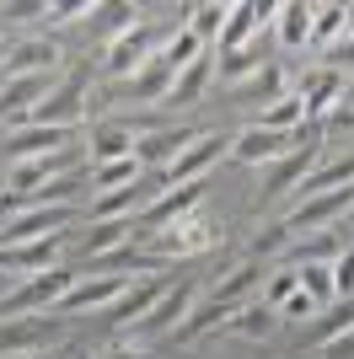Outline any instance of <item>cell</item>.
Segmentation results:
<instances>
[{"label":"cell","mask_w":354,"mask_h":359,"mask_svg":"<svg viewBox=\"0 0 354 359\" xmlns=\"http://www.w3.org/2000/svg\"><path fill=\"white\" fill-rule=\"evenodd\" d=\"M274 316L280 311H268L263 300H258V306H242V311L231 316V332L236 338H268V332H274Z\"/></svg>","instance_id":"obj_32"},{"label":"cell","mask_w":354,"mask_h":359,"mask_svg":"<svg viewBox=\"0 0 354 359\" xmlns=\"http://www.w3.org/2000/svg\"><path fill=\"white\" fill-rule=\"evenodd\" d=\"M70 285H75V273H70V269L27 273V279H22V285L11 290V300L0 306V316H6V322H16V316H38V311H54L59 300L70 295Z\"/></svg>","instance_id":"obj_1"},{"label":"cell","mask_w":354,"mask_h":359,"mask_svg":"<svg viewBox=\"0 0 354 359\" xmlns=\"http://www.w3.org/2000/svg\"><path fill=\"white\" fill-rule=\"evenodd\" d=\"M274 32V27H268ZM268 32H258L247 48H236V54H221V75L225 81H247V75H258L268 65Z\"/></svg>","instance_id":"obj_22"},{"label":"cell","mask_w":354,"mask_h":359,"mask_svg":"<svg viewBox=\"0 0 354 359\" xmlns=\"http://www.w3.org/2000/svg\"><path fill=\"white\" fill-rule=\"evenodd\" d=\"M86 150H91V166L124 161V156H134V129L129 123H91Z\"/></svg>","instance_id":"obj_16"},{"label":"cell","mask_w":354,"mask_h":359,"mask_svg":"<svg viewBox=\"0 0 354 359\" xmlns=\"http://www.w3.org/2000/svg\"><path fill=\"white\" fill-rule=\"evenodd\" d=\"M129 231H134V220H91L86 236H81V252L86 257H107V252H118V247L129 241Z\"/></svg>","instance_id":"obj_23"},{"label":"cell","mask_w":354,"mask_h":359,"mask_svg":"<svg viewBox=\"0 0 354 359\" xmlns=\"http://www.w3.org/2000/svg\"><path fill=\"white\" fill-rule=\"evenodd\" d=\"M54 359H86V354H81V348H59Z\"/></svg>","instance_id":"obj_47"},{"label":"cell","mask_w":354,"mask_h":359,"mask_svg":"<svg viewBox=\"0 0 354 359\" xmlns=\"http://www.w3.org/2000/svg\"><path fill=\"white\" fill-rule=\"evenodd\" d=\"M225 11H231V6H193L188 11V22H193V38H199V43H209V38H221V27H225Z\"/></svg>","instance_id":"obj_35"},{"label":"cell","mask_w":354,"mask_h":359,"mask_svg":"<svg viewBox=\"0 0 354 359\" xmlns=\"http://www.w3.org/2000/svg\"><path fill=\"white\" fill-rule=\"evenodd\" d=\"M301 123H306V107H301V97H280L274 107H263L258 129H274V135H295Z\"/></svg>","instance_id":"obj_30"},{"label":"cell","mask_w":354,"mask_h":359,"mask_svg":"<svg viewBox=\"0 0 354 359\" xmlns=\"http://www.w3.org/2000/svg\"><path fill=\"white\" fill-rule=\"evenodd\" d=\"M75 194H81V177L65 172V177H48L44 188L32 194V204H70V210H75Z\"/></svg>","instance_id":"obj_37"},{"label":"cell","mask_w":354,"mask_h":359,"mask_svg":"<svg viewBox=\"0 0 354 359\" xmlns=\"http://www.w3.org/2000/svg\"><path fill=\"white\" fill-rule=\"evenodd\" d=\"M75 16H91V0H65V6H48V27H65V22H75Z\"/></svg>","instance_id":"obj_41"},{"label":"cell","mask_w":354,"mask_h":359,"mask_svg":"<svg viewBox=\"0 0 354 359\" xmlns=\"http://www.w3.org/2000/svg\"><path fill=\"white\" fill-rule=\"evenodd\" d=\"M162 295H166V285H129L124 295L113 300V306H107V322H113V327H124L129 316L140 322V316H145V311H150V306H156Z\"/></svg>","instance_id":"obj_21"},{"label":"cell","mask_w":354,"mask_h":359,"mask_svg":"<svg viewBox=\"0 0 354 359\" xmlns=\"http://www.w3.org/2000/svg\"><path fill=\"white\" fill-rule=\"evenodd\" d=\"M311 11H317V6H306V0L274 6V43H280L284 54H295V48L311 43Z\"/></svg>","instance_id":"obj_14"},{"label":"cell","mask_w":354,"mask_h":359,"mask_svg":"<svg viewBox=\"0 0 354 359\" xmlns=\"http://www.w3.org/2000/svg\"><path fill=\"white\" fill-rule=\"evenodd\" d=\"M103 359H140V348H113V354H103Z\"/></svg>","instance_id":"obj_46"},{"label":"cell","mask_w":354,"mask_h":359,"mask_svg":"<svg viewBox=\"0 0 354 359\" xmlns=\"http://www.w3.org/2000/svg\"><path fill=\"white\" fill-rule=\"evenodd\" d=\"M322 54H327V70H339V65H354V32H343L339 43H327Z\"/></svg>","instance_id":"obj_42"},{"label":"cell","mask_w":354,"mask_h":359,"mask_svg":"<svg viewBox=\"0 0 354 359\" xmlns=\"http://www.w3.org/2000/svg\"><path fill=\"white\" fill-rule=\"evenodd\" d=\"M236 97H247V102H263V107H274V102H280V97H284V70H280V65H274V60H268L263 70L252 75V86H242V91H236Z\"/></svg>","instance_id":"obj_29"},{"label":"cell","mask_w":354,"mask_h":359,"mask_svg":"<svg viewBox=\"0 0 354 359\" xmlns=\"http://www.w3.org/2000/svg\"><path fill=\"white\" fill-rule=\"evenodd\" d=\"M81 118H86V75H81V70L65 75L44 102L27 113V123H44V129H75Z\"/></svg>","instance_id":"obj_3"},{"label":"cell","mask_w":354,"mask_h":359,"mask_svg":"<svg viewBox=\"0 0 354 359\" xmlns=\"http://www.w3.org/2000/svg\"><path fill=\"white\" fill-rule=\"evenodd\" d=\"M295 279H301V295H311L317 306H327V300H333V269H327V263H301V269H295Z\"/></svg>","instance_id":"obj_33"},{"label":"cell","mask_w":354,"mask_h":359,"mask_svg":"<svg viewBox=\"0 0 354 359\" xmlns=\"http://www.w3.org/2000/svg\"><path fill=\"white\" fill-rule=\"evenodd\" d=\"M150 241V252L162 257H193V252H204L209 241H215V225H204L199 215H183V220H172V225H162L156 236H145Z\"/></svg>","instance_id":"obj_7"},{"label":"cell","mask_w":354,"mask_h":359,"mask_svg":"<svg viewBox=\"0 0 354 359\" xmlns=\"http://www.w3.org/2000/svg\"><path fill=\"white\" fill-rule=\"evenodd\" d=\"M354 327V300H339V306H327V311H317V327L306 332V344H333L339 332H349Z\"/></svg>","instance_id":"obj_27"},{"label":"cell","mask_w":354,"mask_h":359,"mask_svg":"<svg viewBox=\"0 0 354 359\" xmlns=\"http://www.w3.org/2000/svg\"><path fill=\"white\" fill-rule=\"evenodd\" d=\"M48 332H54V322L48 316H16V322H6L0 327V354H44Z\"/></svg>","instance_id":"obj_15"},{"label":"cell","mask_w":354,"mask_h":359,"mask_svg":"<svg viewBox=\"0 0 354 359\" xmlns=\"http://www.w3.org/2000/svg\"><path fill=\"white\" fill-rule=\"evenodd\" d=\"M22 285V273H11V269H0V306H6V300H11V290Z\"/></svg>","instance_id":"obj_45"},{"label":"cell","mask_w":354,"mask_h":359,"mask_svg":"<svg viewBox=\"0 0 354 359\" xmlns=\"http://www.w3.org/2000/svg\"><path fill=\"white\" fill-rule=\"evenodd\" d=\"M188 311H193V290L188 285H177V290H166L156 306H150L140 322H134V332H129V348H140V344H150V338H162V332H172V327H183L188 322Z\"/></svg>","instance_id":"obj_5"},{"label":"cell","mask_w":354,"mask_h":359,"mask_svg":"<svg viewBox=\"0 0 354 359\" xmlns=\"http://www.w3.org/2000/svg\"><path fill=\"white\" fill-rule=\"evenodd\" d=\"M48 16L44 0H11V6H0V27H22V22H38Z\"/></svg>","instance_id":"obj_39"},{"label":"cell","mask_w":354,"mask_h":359,"mask_svg":"<svg viewBox=\"0 0 354 359\" xmlns=\"http://www.w3.org/2000/svg\"><path fill=\"white\" fill-rule=\"evenodd\" d=\"M311 172H317V145L280 156V161L268 166V177H263V198H284V194H295V188H301Z\"/></svg>","instance_id":"obj_11"},{"label":"cell","mask_w":354,"mask_h":359,"mask_svg":"<svg viewBox=\"0 0 354 359\" xmlns=\"http://www.w3.org/2000/svg\"><path fill=\"white\" fill-rule=\"evenodd\" d=\"M280 311H284V316H317V311H322V306H317V300H311V295H301V290H295V295L284 300Z\"/></svg>","instance_id":"obj_44"},{"label":"cell","mask_w":354,"mask_h":359,"mask_svg":"<svg viewBox=\"0 0 354 359\" xmlns=\"http://www.w3.org/2000/svg\"><path fill=\"white\" fill-rule=\"evenodd\" d=\"M129 182H140V161L134 156H124V161H107V166H91V194H118V188H129Z\"/></svg>","instance_id":"obj_26"},{"label":"cell","mask_w":354,"mask_h":359,"mask_svg":"<svg viewBox=\"0 0 354 359\" xmlns=\"http://www.w3.org/2000/svg\"><path fill=\"white\" fill-rule=\"evenodd\" d=\"M91 22H97V32H103L107 43H113V38H124L129 27H140L134 6H91Z\"/></svg>","instance_id":"obj_31"},{"label":"cell","mask_w":354,"mask_h":359,"mask_svg":"<svg viewBox=\"0 0 354 359\" xmlns=\"http://www.w3.org/2000/svg\"><path fill=\"white\" fill-rule=\"evenodd\" d=\"M11 359H44V354H11Z\"/></svg>","instance_id":"obj_48"},{"label":"cell","mask_w":354,"mask_h":359,"mask_svg":"<svg viewBox=\"0 0 354 359\" xmlns=\"http://www.w3.org/2000/svg\"><path fill=\"white\" fill-rule=\"evenodd\" d=\"M193 129H177V123H150V129H134V161L140 166H172L183 150L193 145Z\"/></svg>","instance_id":"obj_6"},{"label":"cell","mask_w":354,"mask_h":359,"mask_svg":"<svg viewBox=\"0 0 354 359\" xmlns=\"http://www.w3.org/2000/svg\"><path fill=\"white\" fill-rule=\"evenodd\" d=\"M343 247L333 236H322V231H311V241H290V257L295 263H322V257H339Z\"/></svg>","instance_id":"obj_36"},{"label":"cell","mask_w":354,"mask_h":359,"mask_svg":"<svg viewBox=\"0 0 354 359\" xmlns=\"http://www.w3.org/2000/svg\"><path fill=\"white\" fill-rule=\"evenodd\" d=\"M317 354H322V359H354V327H349V332H339L333 344H322Z\"/></svg>","instance_id":"obj_43"},{"label":"cell","mask_w":354,"mask_h":359,"mask_svg":"<svg viewBox=\"0 0 354 359\" xmlns=\"http://www.w3.org/2000/svg\"><path fill=\"white\" fill-rule=\"evenodd\" d=\"M145 60H150V27H145V22L107 43V75H134Z\"/></svg>","instance_id":"obj_17"},{"label":"cell","mask_w":354,"mask_h":359,"mask_svg":"<svg viewBox=\"0 0 354 359\" xmlns=\"http://www.w3.org/2000/svg\"><path fill=\"white\" fill-rule=\"evenodd\" d=\"M59 65V48L48 38H27V43H11L6 48V75L22 81V75H54Z\"/></svg>","instance_id":"obj_13"},{"label":"cell","mask_w":354,"mask_h":359,"mask_svg":"<svg viewBox=\"0 0 354 359\" xmlns=\"http://www.w3.org/2000/svg\"><path fill=\"white\" fill-rule=\"evenodd\" d=\"M54 91V75H22V81H6L0 86V113L16 123H27V113Z\"/></svg>","instance_id":"obj_12"},{"label":"cell","mask_w":354,"mask_h":359,"mask_svg":"<svg viewBox=\"0 0 354 359\" xmlns=\"http://www.w3.org/2000/svg\"><path fill=\"white\" fill-rule=\"evenodd\" d=\"M70 220H75L70 204H32V210H22V215H6V220H0V252H6V247H27V241H44V236H59Z\"/></svg>","instance_id":"obj_2"},{"label":"cell","mask_w":354,"mask_h":359,"mask_svg":"<svg viewBox=\"0 0 354 359\" xmlns=\"http://www.w3.org/2000/svg\"><path fill=\"white\" fill-rule=\"evenodd\" d=\"M172 81H177V70L156 54V60H145L140 70L129 75V86H124V91H129L134 102H156V97H172Z\"/></svg>","instance_id":"obj_18"},{"label":"cell","mask_w":354,"mask_h":359,"mask_svg":"<svg viewBox=\"0 0 354 359\" xmlns=\"http://www.w3.org/2000/svg\"><path fill=\"white\" fill-rule=\"evenodd\" d=\"M295 135H274V129H242V135H231V156L236 161H247V166H274L280 156H290Z\"/></svg>","instance_id":"obj_8"},{"label":"cell","mask_w":354,"mask_h":359,"mask_svg":"<svg viewBox=\"0 0 354 359\" xmlns=\"http://www.w3.org/2000/svg\"><path fill=\"white\" fill-rule=\"evenodd\" d=\"M209 70H215V54H199V60L188 65V70H177V81H172V102L177 107H188V102H199V91H204V81H209Z\"/></svg>","instance_id":"obj_25"},{"label":"cell","mask_w":354,"mask_h":359,"mask_svg":"<svg viewBox=\"0 0 354 359\" xmlns=\"http://www.w3.org/2000/svg\"><path fill=\"white\" fill-rule=\"evenodd\" d=\"M199 54H204V43H199V38H193L188 27H177L172 38H166V48H162V60L172 65V70H188V65L199 60Z\"/></svg>","instance_id":"obj_34"},{"label":"cell","mask_w":354,"mask_h":359,"mask_svg":"<svg viewBox=\"0 0 354 359\" xmlns=\"http://www.w3.org/2000/svg\"><path fill=\"white\" fill-rule=\"evenodd\" d=\"M221 156H231V135H221V129H209V135H199L183 156H177L172 166H166L162 177H166V188H188V182H204V172Z\"/></svg>","instance_id":"obj_4"},{"label":"cell","mask_w":354,"mask_h":359,"mask_svg":"<svg viewBox=\"0 0 354 359\" xmlns=\"http://www.w3.org/2000/svg\"><path fill=\"white\" fill-rule=\"evenodd\" d=\"M339 86H343V70H311L306 81H301V91H295V97H301V107H306V118H317V113H327V107H333V97H339Z\"/></svg>","instance_id":"obj_20"},{"label":"cell","mask_w":354,"mask_h":359,"mask_svg":"<svg viewBox=\"0 0 354 359\" xmlns=\"http://www.w3.org/2000/svg\"><path fill=\"white\" fill-rule=\"evenodd\" d=\"M295 290H301V279H295V269H280V273H274V279H268V295H263V306H268V311H280V306H284V300L295 295Z\"/></svg>","instance_id":"obj_40"},{"label":"cell","mask_w":354,"mask_h":359,"mask_svg":"<svg viewBox=\"0 0 354 359\" xmlns=\"http://www.w3.org/2000/svg\"><path fill=\"white\" fill-rule=\"evenodd\" d=\"M70 145V129H44V123H22L6 135V161H38Z\"/></svg>","instance_id":"obj_9"},{"label":"cell","mask_w":354,"mask_h":359,"mask_svg":"<svg viewBox=\"0 0 354 359\" xmlns=\"http://www.w3.org/2000/svg\"><path fill=\"white\" fill-rule=\"evenodd\" d=\"M349 182H354V156H343V161H322L301 188H295V194L317 198V194H333V188H349Z\"/></svg>","instance_id":"obj_24"},{"label":"cell","mask_w":354,"mask_h":359,"mask_svg":"<svg viewBox=\"0 0 354 359\" xmlns=\"http://www.w3.org/2000/svg\"><path fill=\"white\" fill-rule=\"evenodd\" d=\"M199 194H204V182H188V188H166V194L145 210V225H156V231H162V225H172V220H183V215H193V210H199Z\"/></svg>","instance_id":"obj_19"},{"label":"cell","mask_w":354,"mask_h":359,"mask_svg":"<svg viewBox=\"0 0 354 359\" xmlns=\"http://www.w3.org/2000/svg\"><path fill=\"white\" fill-rule=\"evenodd\" d=\"M327 269H333V300H354V247H343Z\"/></svg>","instance_id":"obj_38"},{"label":"cell","mask_w":354,"mask_h":359,"mask_svg":"<svg viewBox=\"0 0 354 359\" xmlns=\"http://www.w3.org/2000/svg\"><path fill=\"white\" fill-rule=\"evenodd\" d=\"M129 290V279H118V273H97V279H75L70 295L59 300L54 311H107L118 295Z\"/></svg>","instance_id":"obj_10"},{"label":"cell","mask_w":354,"mask_h":359,"mask_svg":"<svg viewBox=\"0 0 354 359\" xmlns=\"http://www.w3.org/2000/svg\"><path fill=\"white\" fill-rule=\"evenodd\" d=\"M343 32H349V11H343V6H317V11H311V43L317 48L339 43Z\"/></svg>","instance_id":"obj_28"}]
</instances>
